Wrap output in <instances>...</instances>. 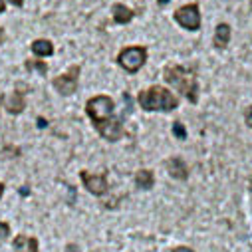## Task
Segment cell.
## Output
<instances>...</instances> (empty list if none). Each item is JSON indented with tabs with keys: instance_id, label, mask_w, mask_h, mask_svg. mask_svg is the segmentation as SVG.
<instances>
[{
	"instance_id": "cell-1",
	"label": "cell",
	"mask_w": 252,
	"mask_h": 252,
	"mask_svg": "<svg viewBox=\"0 0 252 252\" xmlns=\"http://www.w3.org/2000/svg\"><path fill=\"white\" fill-rule=\"evenodd\" d=\"M137 99H139V105L143 109H147V111H155V109H159V111H171V109H177V105H179L177 97L169 90L159 88V86H153V88L141 92Z\"/></svg>"
},
{
	"instance_id": "cell-2",
	"label": "cell",
	"mask_w": 252,
	"mask_h": 252,
	"mask_svg": "<svg viewBox=\"0 0 252 252\" xmlns=\"http://www.w3.org/2000/svg\"><path fill=\"white\" fill-rule=\"evenodd\" d=\"M165 82L171 84L173 88H177L183 95H187V99L191 103H197V80L195 74L189 72L181 66H173L165 70Z\"/></svg>"
},
{
	"instance_id": "cell-3",
	"label": "cell",
	"mask_w": 252,
	"mask_h": 252,
	"mask_svg": "<svg viewBox=\"0 0 252 252\" xmlns=\"http://www.w3.org/2000/svg\"><path fill=\"white\" fill-rule=\"evenodd\" d=\"M145 60H147V50H145L143 46L125 48V50H121L119 56H117L119 66H121L125 72H129V74H135L137 70H141V66L145 64Z\"/></svg>"
},
{
	"instance_id": "cell-4",
	"label": "cell",
	"mask_w": 252,
	"mask_h": 252,
	"mask_svg": "<svg viewBox=\"0 0 252 252\" xmlns=\"http://www.w3.org/2000/svg\"><path fill=\"white\" fill-rule=\"evenodd\" d=\"M86 111L90 115V119L97 125V123H103L107 119H111V113H113V99L107 97V95H95L92 97L88 103H86Z\"/></svg>"
},
{
	"instance_id": "cell-5",
	"label": "cell",
	"mask_w": 252,
	"mask_h": 252,
	"mask_svg": "<svg viewBox=\"0 0 252 252\" xmlns=\"http://www.w3.org/2000/svg\"><path fill=\"white\" fill-rule=\"evenodd\" d=\"M175 20L187 28V30H199L201 26V12H199V6L197 4H187V6H181L177 12H175Z\"/></svg>"
},
{
	"instance_id": "cell-6",
	"label": "cell",
	"mask_w": 252,
	"mask_h": 252,
	"mask_svg": "<svg viewBox=\"0 0 252 252\" xmlns=\"http://www.w3.org/2000/svg\"><path fill=\"white\" fill-rule=\"evenodd\" d=\"M78 76H80V68L74 66V68H70L68 74H64V76H60V78L54 80V88H56L62 95H70V94H74L76 88H78Z\"/></svg>"
},
{
	"instance_id": "cell-7",
	"label": "cell",
	"mask_w": 252,
	"mask_h": 252,
	"mask_svg": "<svg viewBox=\"0 0 252 252\" xmlns=\"http://www.w3.org/2000/svg\"><path fill=\"white\" fill-rule=\"evenodd\" d=\"M82 181L86 185V189L94 195H103L107 191V179L105 175H92L88 171H82Z\"/></svg>"
},
{
	"instance_id": "cell-8",
	"label": "cell",
	"mask_w": 252,
	"mask_h": 252,
	"mask_svg": "<svg viewBox=\"0 0 252 252\" xmlns=\"http://www.w3.org/2000/svg\"><path fill=\"white\" fill-rule=\"evenodd\" d=\"M97 127V131L105 137V139H109V141H117L121 135H123V125H121V121L119 119H107V121H103V123H97L95 125Z\"/></svg>"
},
{
	"instance_id": "cell-9",
	"label": "cell",
	"mask_w": 252,
	"mask_h": 252,
	"mask_svg": "<svg viewBox=\"0 0 252 252\" xmlns=\"http://www.w3.org/2000/svg\"><path fill=\"white\" fill-rule=\"evenodd\" d=\"M2 105L10 113H22V109H24V95L20 92H12L8 95H2Z\"/></svg>"
},
{
	"instance_id": "cell-10",
	"label": "cell",
	"mask_w": 252,
	"mask_h": 252,
	"mask_svg": "<svg viewBox=\"0 0 252 252\" xmlns=\"http://www.w3.org/2000/svg\"><path fill=\"white\" fill-rule=\"evenodd\" d=\"M12 246H14V252H38V240L26 234L16 236Z\"/></svg>"
},
{
	"instance_id": "cell-11",
	"label": "cell",
	"mask_w": 252,
	"mask_h": 252,
	"mask_svg": "<svg viewBox=\"0 0 252 252\" xmlns=\"http://www.w3.org/2000/svg\"><path fill=\"white\" fill-rule=\"evenodd\" d=\"M167 167H169V175H171L173 179L185 181V179L189 177V169H187V165L183 163V159H179V157H173V159H169Z\"/></svg>"
},
{
	"instance_id": "cell-12",
	"label": "cell",
	"mask_w": 252,
	"mask_h": 252,
	"mask_svg": "<svg viewBox=\"0 0 252 252\" xmlns=\"http://www.w3.org/2000/svg\"><path fill=\"white\" fill-rule=\"evenodd\" d=\"M230 40V26L228 24H219L217 32H215V46L217 48H226Z\"/></svg>"
},
{
	"instance_id": "cell-13",
	"label": "cell",
	"mask_w": 252,
	"mask_h": 252,
	"mask_svg": "<svg viewBox=\"0 0 252 252\" xmlns=\"http://www.w3.org/2000/svg\"><path fill=\"white\" fill-rule=\"evenodd\" d=\"M133 18V12L125 6V4H115L113 6V20L117 24H127Z\"/></svg>"
},
{
	"instance_id": "cell-14",
	"label": "cell",
	"mask_w": 252,
	"mask_h": 252,
	"mask_svg": "<svg viewBox=\"0 0 252 252\" xmlns=\"http://www.w3.org/2000/svg\"><path fill=\"white\" fill-rule=\"evenodd\" d=\"M135 183H137V187H141V189H151L153 183H155V175H153V171H149V169H141V171L135 175Z\"/></svg>"
},
{
	"instance_id": "cell-15",
	"label": "cell",
	"mask_w": 252,
	"mask_h": 252,
	"mask_svg": "<svg viewBox=\"0 0 252 252\" xmlns=\"http://www.w3.org/2000/svg\"><path fill=\"white\" fill-rule=\"evenodd\" d=\"M32 52L36 56H52L54 54V46L50 40H34L32 42Z\"/></svg>"
},
{
	"instance_id": "cell-16",
	"label": "cell",
	"mask_w": 252,
	"mask_h": 252,
	"mask_svg": "<svg viewBox=\"0 0 252 252\" xmlns=\"http://www.w3.org/2000/svg\"><path fill=\"white\" fill-rule=\"evenodd\" d=\"M173 133H175V137H177V139H185V137H187L185 125H183V123H179V121H175V123H173Z\"/></svg>"
},
{
	"instance_id": "cell-17",
	"label": "cell",
	"mask_w": 252,
	"mask_h": 252,
	"mask_svg": "<svg viewBox=\"0 0 252 252\" xmlns=\"http://www.w3.org/2000/svg\"><path fill=\"white\" fill-rule=\"evenodd\" d=\"M26 68L28 70H40V74H46L48 72V66L42 64V62H26Z\"/></svg>"
},
{
	"instance_id": "cell-18",
	"label": "cell",
	"mask_w": 252,
	"mask_h": 252,
	"mask_svg": "<svg viewBox=\"0 0 252 252\" xmlns=\"http://www.w3.org/2000/svg\"><path fill=\"white\" fill-rule=\"evenodd\" d=\"M10 234V226L6 222H0V238H6Z\"/></svg>"
},
{
	"instance_id": "cell-19",
	"label": "cell",
	"mask_w": 252,
	"mask_h": 252,
	"mask_svg": "<svg viewBox=\"0 0 252 252\" xmlns=\"http://www.w3.org/2000/svg\"><path fill=\"white\" fill-rule=\"evenodd\" d=\"M244 119H246V125H248V127H252V107H248V109H246Z\"/></svg>"
},
{
	"instance_id": "cell-20",
	"label": "cell",
	"mask_w": 252,
	"mask_h": 252,
	"mask_svg": "<svg viewBox=\"0 0 252 252\" xmlns=\"http://www.w3.org/2000/svg\"><path fill=\"white\" fill-rule=\"evenodd\" d=\"M173 252H195V250H191V248H187V246H179V248H175Z\"/></svg>"
},
{
	"instance_id": "cell-21",
	"label": "cell",
	"mask_w": 252,
	"mask_h": 252,
	"mask_svg": "<svg viewBox=\"0 0 252 252\" xmlns=\"http://www.w3.org/2000/svg\"><path fill=\"white\" fill-rule=\"evenodd\" d=\"M8 2H10V4H14V6H22L24 0H8Z\"/></svg>"
},
{
	"instance_id": "cell-22",
	"label": "cell",
	"mask_w": 252,
	"mask_h": 252,
	"mask_svg": "<svg viewBox=\"0 0 252 252\" xmlns=\"http://www.w3.org/2000/svg\"><path fill=\"white\" fill-rule=\"evenodd\" d=\"M4 6H6V2L4 0H0V12H4Z\"/></svg>"
},
{
	"instance_id": "cell-23",
	"label": "cell",
	"mask_w": 252,
	"mask_h": 252,
	"mask_svg": "<svg viewBox=\"0 0 252 252\" xmlns=\"http://www.w3.org/2000/svg\"><path fill=\"white\" fill-rule=\"evenodd\" d=\"M2 42H4V30L0 28V44H2Z\"/></svg>"
},
{
	"instance_id": "cell-24",
	"label": "cell",
	"mask_w": 252,
	"mask_h": 252,
	"mask_svg": "<svg viewBox=\"0 0 252 252\" xmlns=\"http://www.w3.org/2000/svg\"><path fill=\"white\" fill-rule=\"evenodd\" d=\"M157 2H159V4H161V6H165V4H167V2H169V0H157Z\"/></svg>"
},
{
	"instance_id": "cell-25",
	"label": "cell",
	"mask_w": 252,
	"mask_h": 252,
	"mask_svg": "<svg viewBox=\"0 0 252 252\" xmlns=\"http://www.w3.org/2000/svg\"><path fill=\"white\" fill-rule=\"evenodd\" d=\"M2 193H4V185L0 183V197H2Z\"/></svg>"
}]
</instances>
